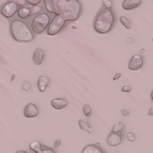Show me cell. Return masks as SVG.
<instances>
[{
  "label": "cell",
  "mask_w": 153,
  "mask_h": 153,
  "mask_svg": "<svg viewBox=\"0 0 153 153\" xmlns=\"http://www.w3.org/2000/svg\"><path fill=\"white\" fill-rule=\"evenodd\" d=\"M115 20L114 10L104 7L100 10L95 19L94 29L100 34H106L113 30L115 25Z\"/></svg>",
  "instance_id": "obj_1"
},
{
  "label": "cell",
  "mask_w": 153,
  "mask_h": 153,
  "mask_svg": "<svg viewBox=\"0 0 153 153\" xmlns=\"http://www.w3.org/2000/svg\"><path fill=\"white\" fill-rule=\"evenodd\" d=\"M10 32L14 40L18 42H31L33 40V33L22 20H14L11 23Z\"/></svg>",
  "instance_id": "obj_2"
},
{
  "label": "cell",
  "mask_w": 153,
  "mask_h": 153,
  "mask_svg": "<svg viewBox=\"0 0 153 153\" xmlns=\"http://www.w3.org/2000/svg\"><path fill=\"white\" fill-rule=\"evenodd\" d=\"M82 12V6L79 0H68L61 13L66 21L73 22L79 19Z\"/></svg>",
  "instance_id": "obj_3"
},
{
  "label": "cell",
  "mask_w": 153,
  "mask_h": 153,
  "mask_svg": "<svg viewBox=\"0 0 153 153\" xmlns=\"http://www.w3.org/2000/svg\"><path fill=\"white\" fill-rule=\"evenodd\" d=\"M50 25V16L46 13H41L32 21V29L35 33H42Z\"/></svg>",
  "instance_id": "obj_4"
},
{
  "label": "cell",
  "mask_w": 153,
  "mask_h": 153,
  "mask_svg": "<svg viewBox=\"0 0 153 153\" xmlns=\"http://www.w3.org/2000/svg\"><path fill=\"white\" fill-rule=\"evenodd\" d=\"M68 0H43L46 10L55 16L61 15Z\"/></svg>",
  "instance_id": "obj_5"
},
{
  "label": "cell",
  "mask_w": 153,
  "mask_h": 153,
  "mask_svg": "<svg viewBox=\"0 0 153 153\" xmlns=\"http://www.w3.org/2000/svg\"><path fill=\"white\" fill-rule=\"evenodd\" d=\"M65 24H66V20L62 16V15L55 16V17L53 18V20L50 23V25L48 26L47 33L49 35L58 34L63 29V27L65 26Z\"/></svg>",
  "instance_id": "obj_6"
},
{
  "label": "cell",
  "mask_w": 153,
  "mask_h": 153,
  "mask_svg": "<svg viewBox=\"0 0 153 153\" xmlns=\"http://www.w3.org/2000/svg\"><path fill=\"white\" fill-rule=\"evenodd\" d=\"M18 11V6L16 2H7L6 4H4L0 9V13L1 15L7 18H11L13 17L16 13H17Z\"/></svg>",
  "instance_id": "obj_7"
},
{
  "label": "cell",
  "mask_w": 153,
  "mask_h": 153,
  "mask_svg": "<svg viewBox=\"0 0 153 153\" xmlns=\"http://www.w3.org/2000/svg\"><path fill=\"white\" fill-rule=\"evenodd\" d=\"M123 132H112L108 135L106 143L110 147H117L120 146L123 142Z\"/></svg>",
  "instance_id": "obj_8"
},
{
  "label": "cell",
  "mask_w": 153,
  "mask_h": 153,
  "mask_svg": "<svg viewBox=\"0 0 153 153\" xmlns=\"http://www.w3.org/2000/svg\"><path fill=\"white\" fill-rule=\"evenodd\" d=\"M144 65V58L141 55H134L131 58L128 68L130 70L137 71L140 69Z\"/></svg>",
  "instance_id": "obj_9"
},
{
  "label": "cell",
  "mask_w": 153,
  "mask_h": 153,
  "mask_svg": "<svg viewBox=\"0 0 153 153\" xmlns=\"http://www.w3.org/2000/svg\"><path fill=\"white\" fill-rule=\"evenodd\" d=\"M24 114L26 118H34L39 114V108L34 104H28L25 107Z\"/></svg>",
  "instance_id": "obj_10"
},
{
  "label": "cell",
  "mask_w": 153,
  "mask_h": 153,
  "mask_svg": "<svg viewBox=\"0 0 153 153\" xmlns=\"http://www.w3.org/2000/svg\"><path fill=\"white\" fill-rule=\"evenodd\" d=\"M142 0H123L122 7L126 11H131L136 9L141 4Z\"/></svg>",
  "instance_id": "obj_11"
},
{
  "label": "cell",
  "mask_w": 153,
  "mask_h": 153,
  "mask_svg": "<svg viewBox=\"0 0 153 153\" xmlns=\"http://www.w3.org/2000/svg\"><path fill=\"white\" fill-rule=\"evenodd\" d=\"M81 153H105V152L99 147V144H88L84 147Z\"/></svg>",
  "instance_id": "obj_12"
},
{
  "label": "cell",
  "mask_w": 153,
  "mask_h": 153,
  "mask_svg": "<svg viewBox=\"0 0 153 153\" xmlns=\"http://www.w3.org/2000/svg\"><path fill=\"white\" fill-rule=\"evenodd\" d=\"M53 108L56 110H61L68 105V102L64 98H55L51 102Z\"/></svg>",
  "instance_id": "obj_13"
},
{
  "label": "cell",
  "mask_w": 153,
  "mask_h": 153,
  "mask_svg": "<svg viewBox=\"0 0 153 153\" xmlns=\"http://www.w3.org/2000/svg\"><path fill=\"white\" fill-rule=\"evenodd\" d=\"M44 59V51L42 49H36L33 52V60L35 65H41Z\"/></svg>",
  "instance_id": "obj_14"
},
{
  "label": "cell",
  "mask_w": 153,
  "mask_h": 153,
  "mask_svg": "<svg viewBox=\"0 0 153 153\" xmlns=\"http://www.w3.org/2000/svg\"><path fill=\"white\" fill-rule=\"evenodd\" d=\"M49 85V78L45 75H42L41 76L39 79H38V82H37V87H38V89L40 92H44L47 88Z\"/></svg>",
  "instance_id": "obj_15"
},
{
  "label": "cell",
  "mask_w": 153,
  "mask_h": 153,
  "mask_svg": "<svg viewBox=\"0 0 153 153\" xmlns=\"http://www.w3.org/2000/svg\"><path fill=\"white\" fill-rule=\"evenodd\" d=\"M17 14H18V16L21 19H26L27 17H29L32 15L31 9L28 8V7H25L19 8L18 11H17Z\"/></svg>",
  "instance_id": "obj_16"
},
{
  "label": "cell",
  "mask_w": 153,
  "mask_h": 153,
  "mask_svg": "<svg viewBox=\"0 0 153 153\" xmlns=\"http://www.w3.org/2000/svg\"><path fill=\"white\" fill-rule=\"evenodd\" d=\"M42 148V144H41V143L38 142V141H33V142L30 144V149H31L33 152H34V153H36V152H38L39 150H41Z\"/></svg>",
  "instance_id": "obj_17"
},
{
  "label": "cell",
  "mask_w": 153,
  "mask_h": 153,
  "mask_svg": "<svg viewBox=\"0 0 153 153\" xmlns=\"http://www.w3.org/2000/svg\"><path fill=\"white\" fill-rule=\"evenodd\" d=\"M123 130L124 124L123 123H116L112 128V132H123Z\"/></svg>",
  "instance_id": "obj_18"
},
{
  "label": "cell",
  "mask_w": 153,
  "mask_h": 153,
  "mask_svg": "<svg viewBox=\"0 0 153 153\" xmlns=\"http://www.w3.org/2000/svg\"><path fill=\"white\" fill-rule=\"evenodd\" d=\"M36 153H57V151H56L55 148H51V147H47V146L42 145V148L41 149V150H39Z\"/></svg>",
  "instance_id": "obj_19"
},
{
  "label": "cell",
  "mask_w": 153,
  "mask_h": 153,
  "mask_svg": "<svg viewBox=\"0 0 153 153\" xmlns=\"http://www.w3.org/2000/svg\"><path fill=\"white\" fill-rule=\"evenodd\" d=\"M120 22L122 23V25L126 28V29H131V22L124 16H121L120 17Z\"/></svg>",
  "instance_id": "obj_20"
},
{
  "label": "cell",
  "mask_w": 153,
  "mask_h": 153,
  "mask_svg": "<svg viewBox=\"0 0 153 153\" xmlns=\"http://www.w3.org/2000/svg\"><path fill=\"white\" fill-rule=\"evenodd\" d=\"M83 113H84V114H85L87 117H90L91 114H92L91 106L88 105H85L83 106Z\"/></svg>",
  "instance_id": "obj_21"
},
{
  "label": "cell",
  "mask_w": 153,
  "mask_h": 153,
  "mask_svg": "<svg viewBox=\"0 0 153 153\" xmlns=\"http://www.w3.org/2000/svg\"><path fill=\"white\" fill-rule=\"evenodd\" d=\"M79 125L80 129H81L82 131H88V129L90 128V126H89L86 122H84L83 120H79Z\"/></svg>",
  "instance_id": "obj_22"
},
{
  "label": "cell",
  "mask_w": 153,
  "mask_h": 153,
  "mask_svg": "<svg viewBox=\"0 0 153 153\" xmlns=\"http://www.w3.org/2000/svg\"><path fill=\"white\" fill-rule=\"evenodd\" d=\"M103 5L105 8L112 9L113 8V2L112 0H103Z\"/></svg>",
  "instance_id": "obj_23"
},
{
  "label": "cell",
  "mask_w": 153,
  "mask_h": 153,
  "mask_svg": "<svg viewBox=\"0 0 153 153\" xmlns=\"http://www.w3.org/2000/svg\"><path fill=\"white\" fill-rule=\"evenodd\" d=\"M42 7H41V6H33L32 8H31V13L32 14H38V13H40V12H42Z\"/></svg>",
  "instance_id": "obj_24"
},
{
  "label": "cell",
  "mask_w": 153,
  "mask_h": 153,
  "mask_svg": "<svg viewBox=\"0 0 153 153\" xmlns=\"http://www.w3.org/2000/svg\"><path fill=\"white\" fill-rule=\"evenodd\" d=\"M22 89L25 91H29L31 89V84L29 81H24V83L22 84Z\"/></svg>",
  "instance_id": "obj_25"
},
{
  "label": "cell",
  "mask_w": 153,
  "mask_h": 153,
  "mask_svg": "<svg viewBox=\"0 0 153 153\" xmlns=\"http://www.w3.org/2000/svg\"><path fill=\"white\" fill-rule=\"evenodd\" d=\"M126 138H127V140H130V141H134V140H136V135H135L134 133H132V132H128V133L126 134Z\"/></svg>",
  "instance_id": "obj_26"
},
{
  "label": "cell",
  "mask_w": 153,
  "mask_h": 153,
  "mask_svg": "<svg viewBox=\"0 0 153 153\" xmlns=\"http://www.w3.org/2000/svg\"><path fill=\"white\" fill-rule=\"evenodd\" d=\"M26 2L33 7V6H38L41 3V0H26Z\"/></svg>",
  "instance_id": "obj_27"
},
{
  "label": "cell",
  "mask_w": 153,
  "mask_h": 153,
  "mask_svg": "<svg viewBox=\"0 0 153 153\" xmlns=\"http://www.w3.org/2000/svg\"><path fill=\"white\" fill-rule=\"evenodd\" d=\"M122 91L123 92H131V86H128V85H125L122 88Z\"/></svg>",
  "instance_id": "obj_28"
},
{
  "label": "cell",
  "mask_w": 153,
  "mask_h": 153,
  "mask_svg": "<svg viewBox=\"0 0 153 153\" xmlns=\"http://www.w3.org/2000/svg\"><path fill=\"white\" fill-rule=\"evenodd\" d=\"M122 114H123V116H127V115L130 114V111H129L128 109H123V110H122Z\"/></svg>",
  "instance_id": "obj_29"
},
{
  "label": "cell",
  "mask_w": 153,
  "mask_h": 153,
  "mask_svg": "<svg viewBox=\"0 0 153 153\" xmlns=\"http://www.w3.org/2000/svg\"><path fill=\"white\" fill-rule=\"evenodd\" d=\"M60 145H61V141H60V140H57L54 142V148H55V149L59 148Z\"/></svg>",
  "instance_id": "obj_30"
},
{
  "label": "cell",
  "mask_w": 153,
  "mask_h": 153,
  "mask_svg": "<svg viewBox=\"0 0 153 153\" xmlns=\"http://www.w3.org/2000/svg\"><path fill=\"white\" fill-rule=\"evenodd\" d=\"M121 78V73H116L115 75H114V76L113 78V80H117L118 79H120Z\"/></svg>",
  "instance_id": "obj_31"
},
{
  "label": "cell",
  "mask_w": 153,
  "mask_h": 153,
  "mask_svg": "<svg viewBox=\"0 0 153 153\" xmlns=\"http://www.w3.org/2000/svg\"><path fill=\"white\" fill-rule=\"evenodd\" d=\"M148 114H149V115H153V107L149 108V112H148Z\"/></svg>",
  "instance_id": "obj_32"
},
{
  "label": "cell",
  "mask_w": 153,
  "mask_h": 153,
  "mask_svg": "<svg viewBox=\"0 0 153 153\" xmlns=\"http://www.w3.org/2000/svg\"><path fill=\"white\" fill-rule=\"evenodd\" d=\"M88 133H94L95 132V130H93V129H91V127L88 129Z\"/></svg>",
  "instance_id": "obj_33"
},
{
  "label": "cell",
  "mask_w": 153,
  "mask_h": 153,
  "mask_svg": "<svg viewBox=\"0 0 153 153\" xmlns=\"http://www.w3.org/2000/svg\"><path fill=\"white\" fill-rule=\"evenodd\" d=\"M16 153H28L27 151H25V150H22V149H20V150H17Z\"/></svg>",
  "instance_id": "obj_34"
},
{
  "label": "cell",
  "mask_w": 153,
  "mask_h": 153,
  "mask_svg": "<svg viewBox=\"0 0 153 153\" xmlns=\"http://www.w3.org/2000/svg\"><path fill=\"white\" fill-rule=\"evenodd\" d=\"M150 97H151V100H152V102H153V90H152V92H151V95H150Z\"/></svg>",
  "instance_id": "obj_35"
},
{
  "label": "cell",
  "mask_w": 153,
  "mask_h": 153,
  "mask_svg": "<svg viewBox=\"0 0 153 153\" xmlns=\"http://www.w3.org/2000/svg\"><path fill=\"white\" fill-rule=\"evenodd\" d=\"M2 59V57H1V55H0V59Z\"/></svg>",
  "instance_id": "obj_36"
}]
</instances>
